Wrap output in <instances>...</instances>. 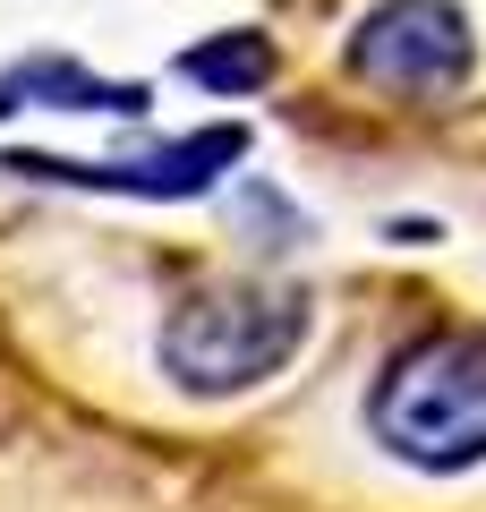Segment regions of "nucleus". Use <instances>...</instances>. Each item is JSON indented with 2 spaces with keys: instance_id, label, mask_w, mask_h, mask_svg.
<instances>
[{
  "instance_id": "f257e3e1",
  "label": "nucleus",
  "mask_w": 486,
  "mask_h": 512,
  "mask_svg": "<svg viewBox=\"0 0 486 512\" xmlns=\"http://www.w3.org/2000/svg\"><path fill=\"white\" fill-rule=\"evenodd\" d=\"M307 316L316 299L290 282H205L162 316V376L197 402H231L299 359Z\"/></svg>"
},
{
  "instance_id": "f03ea898",
  "label": "nucleus",
  "mask_w": 486,
  "mask_h": 512,
  "mask_svg": "<svg viewBox=\"0 0 486 512\" xmlns=\"http://www.w3.org/2000/svg\"><path fill=\"white\" fill-rule=\"evenodd\" d=\"M367 427L410 470H478L486 461V333H427L367 393Z\"/></svg>"
},
{
  "instance_id": "7ed1b4c3",
  "label": "nucleus",
  "mask_w": 486,
  "mask_h": 512,
  "mask_svg": "<svg viewBox=\"0 0 486 512\" xmlns=\"http://www.w3.org/2000/svg\"><path fill=\"white\" fill-rule=\"evenodd\" d=\"M350 77L384 94H461L469 86V18L452 0H384L350 35Z\"/></svg>"
},
{
  "instance_id": "20e7f679",
  "label": "nucleus",
  "mask_w": 486,
  "mask_h": 512,
  "mask_svg": "<svg viewBox=\"0 0 486 512\" xmlns=\"http://www.w3.org/2000/svg\"><path fill=\"white\" fill-rule=\"evenodd\" d=\"M231 163H248V128H197V137H171V146L120 154V163H69V154H9V171L26 180H60V188H111V197H205Z\"/></svg>"
},
{
  "instance_id": "39448f33",
  "label": "nucleus",
  "mask_w": 486,
  "mask_h": 512,
  "mask_svg": "<svg viewBox=\"0 0 486 512\" xmlns=\"http://www.w3.org/2000/svg\"><path fill=\"white\" fill-rule=\"evenodd\" d=\"M26 103H52V111H120V120H137L145 86H111V77L77 69V60H60V52H35V60H18V69L0 77V120L26 111Z\"/></svg>"
},
{
  "instance_id": "423d86ee",
  "label": "nucleus",
  "mask_w": 486,
  "mask_h": 512,
  "mask_svg": "<svg viewBox=\"0 0 486 512\" xmlns=\"http://www.w3.org/2000/svg\"><path fill=\"white\" fill-rule=\"evenodd\" d=\"M180 77H188V86H205V94H256L273 77V43L256 35V26H231V35L180 52Z\"/></svg>"
}]
</instances>
